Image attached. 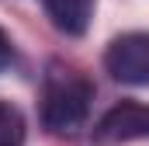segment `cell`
<instances>
[{"mask_svg": "<svg viewBox=\"0 0 149 146\" xmlns=\"http://www.w3.org/2000/svg\"><path fill=\"white\" fill-rule=\"evenodd\" d=\"M90 101H94V84L80 70L66 63L49 66L42 80V122L49 132H59V136L76 132L90 115Z\"/></svg>", "mask_w": 149, "mask_h": 146, "instance_id": "6da1fadb", "label": "cell"}, {"mask_svg": "<svg viewBox=\"0 0 149 146\" xmlns=\"http://www.w3.org/2000/svg\"><path fill=\"white\" fill-rule=\"evenodd\" d=\"M104 66L118 84L149 87V32H125L108 45Z\"/></svg>", "mask_w": 149, "mask_h": 146, "instance_id": "7a4b0ae2", "label": "cell"}, {"mask_svg": "<svg viewBox=\"0 0 149 146\" xmlns=\"http://www.w3.org/2000/svg\"><path fill=\"white\" fill-rule=\"evenodd\" d=\"M94 143L118 146V143H135L149 139V105L142 101H118L94 122Z\"/></svg>", "mask_w": 149, "mask_h": 146, "instance_id": "3957f363", "label": "cell"}, {"mask_svg": "<svg viewBox=\"0 0 149 146\" xmlns=\"http://www.w3.org/2000/svg\"><path fill=\"white\" fill-rule=\"evenodd\" d=\"M28 136L24 111L10 101H0V146H21Z\"/></svg>", "mask_w": 149, "mask_h": 146, "instance_id": "5b68a950", "label": "cell"}, {"mask_svg": "<svg viewBox=\"0 0 149 146\" xmlns=\"http://www.w3.org/2000/svg\"><path fill=\"white\" fill-rule=\"evenodd\" d=\"M14 63V45H10V38H7V32L0 28V73L7 70Z\"/></svg>", "mask_w": 149, "mask_h": 146, "instance_id": "8992f818", "label": "cell"}, {"mask_svg": "<svg viewBox=\"0 0 149 146\" xmlns=\"http://www.w3.org/2000/svg\"><path fill=\"white\" fill-rule=\"evenodd\" d=\"M42 7H45V14H49L56 32L80 38V35H87V28L94 21L97 0H42Z\"/></svg>", "mask_w": 149, "mask_h": 146, "instance_id": "277c9868", "label": "cell"}]
</instances>
